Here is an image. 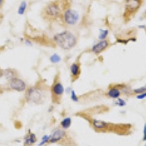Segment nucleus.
<instances>
[{
  "label": "nucleus",
  "instance_id": "obj_19",
  "mask_svg": "<svg viewBox=\"0 0 146 146\" xmlns=\"http://www.w3.org/2000/svg\"><path fill=\"white\" fill-rule=\"evenodd\" d=\"M143 140L146 141V132L144 133V137H143Z\"/></svg>",
  "mask_w": 146,
  "mask_h": 146
},
{
  "label": "nucleus",
  "instance_id": "obj_6",
  "mask_svg": "<svg viewBox=\"0 0 146 146\" xmlns=\"http://www.w3.org/2000/svg\"><path fill=\"white\" fill-rule=\"evenodd\" d=\"M64 94V88L62 80L60 71L55 74L51 85L50 86V101L54 105H59L62 103Z\"/></svg>",
  "mask_w": 146,
  "mask_h": 146
},
{
  "label": "nucleus",
  "instance_id": "obj_14",
  "mask_svg": "<svg viewBox=\"0 0 146 146\" xmlns=\"http://www.w3.org/2000/svg\"><path fill=\"white\" fill-rule=\"evenodd\" d=\"M72 123V120L70 118H66L64 119H63L60 123V126H61V128L64 129H67L70 127Z\"/></svg>",
  "mask_w": 146,
  "mask_h": 146
},
{
  "label": "nucleus",
  "instance_id": "obj_20",
  "mask_svg": "<svg viewBox=\"0 0 146 146\" xmlns=\"http://www.w3.org/2000/svg\"><path fill=\"white\" fill-rule=\"evenodd\" d=\"M145 132H146V124L145 125V126H144V129H143V133H145Z\"/></svg>",
  "mask_w": 146,
  "mask_h": 146
},
{
  "label": "nucleus",
  "instance_id": "obj_11",
  "mask_svg": "<svg viewBox=\"0 0 146 146\" xmlns=\"http://www.w3.org/2000/svg\"><path fill=\"white\" fill-rule=\"evenodd\" d=\"M81 56H78L75 61L70 65V80L72 83H74L78 80L80 78L82 73L81 69V62H80Z\"/></svg>",
  "mask_w": 146,
  "mask_h": 146
},
{
  "label": "nucleus",
  "instance_id": "obj_9",
  "mask_svg": "<svg viewBox=\"0 0 146 146\" xmlns=\"http://www.w3.org/2000/svg\"><path fill=\"white\" fill-rule=\"evenodd\" d=\"M131 90L128 89V87L126 84L121 83H110L108 86L105 96L107 98L113 99V100H118L120 96L123 94L129 95L131 93Z\"/></svg>",
  "mask_w": 146,
  "mask_h": 146
},
{
  "label": "nucleus",
  "instance_id": "obj_10",
  "mask_svg": "<svg viewBox=\"0 0 146 146\" xmlns=\"http://www.w3.org/2000/svg\"><path fill=\"white\" fill-rule=\"evenodd\" d=\"M27 83L23 80L19 76H16L12 78L10 80H7V83L4 86L3 90H12L18 92H22L27 90Z\"/></svg>",
  "mask_w": 146,
  "mask_h": 146
},
{
  "label": "nucleus",
  "instance_id": "obj_3",
  "mask_svg": "<svg viewBox=\"0 0 146 146\" xmlns=\"http://www.w3.org/2000/svg\"><path fill=\"white\" fill-rule=\"evenodd\" d=\"M52 40L55 46H58L64 50H71L78 42V36L69 30H64L54 35Z\"/></svg>",
  "mask_w": 146,
  "mask_h": 146
},
{
  "label": "nucleus",
  "instance_id": "obj_15",
  "mask_svg": "<svg viewBox=\"0 0 146 146\" xmlns=\"http://www.w3.org/2000/svg\"><path fill=\"white\" fill-rule=\"evenodd\" d=\"M146 92V86L141 87V88H136V89H134L131 91V94H141L145 93Z\"/></svg>",
  "mask_w": 146,
  "mask_h": 146
},
{
  "label": "nucleus",
  "instance_id": "obj_17",
  "mask_svg": "<svg viewBox=\"0 0 146 146\" xmlns=\"http://www.w3.org/2000/svg\"><path fill=\"white\" fill-rule=\"evenodd\" d=\"M145 97H146V92L141 94L137 95V98L139 99V100H143V99L145 98Z\"/></svg>",
  "mask_w": 146,
  "mask_h": 146
},
{
  "label": "nucleus",
  "instance_id": "obj_13",
  "mask_svg": "<svg viewBox=\"0 0 146 146\" xmlns=\"http://www.w3.org/2000/svg\"><path fill=\"white\" fill-rule=\"evenodd\" d=\"M36 142H37V138L35 134L29 129L23 138V146H35Z\"/></svg>",
  "mask_w": 146,
  "mask_h": 146
},
{
  "label": "nucleus",
  "instance_id": "obj_1",
  "mask_svg": "<svg viewBox=\"0 0 146 146\" xmlns=\"http://www.w3.org/2000/svg\"><path fill=\"white\" fill-rule=\"evenodd\" d=\"M75 116L83 118L87 121L90 127L96 133L115 134L121 136H127L132 132V125L126 123H113L103 120L96 119L85 110L75 113Z\"/></svg>",
  "mask_w": 146,
  "mask_h": 146
},
{
  "label": "nucleus",
  "instance_id": "obj_18",
  "mask_svg": "<svg viewBox=\"0 0 146 146\" xmlns=\"http://www.w3.org/2000/svg\"><path fill=\"white\" fill-rule=\"evenodd\" d=\"M4 3H5V0H0V9L3 7Z\"/></svg>",
  "mask_w": 146,
  "mask_h": 146
},
{
  "label": "nucleus",
  "instance_id": "obj_16",
  "mask_svg": "<svg viewBox=\"0 0 146 146\" xmlns=\"http://www.w3.org/2000/svg\"><path fill=\"white\" fill-rule=\"evenodd\" d=\"M26 8H27V4H26L25 2H23L21 4L19 9H18V13L20 15H23L24 13V12H25Z\"/></svg>",
  "mask_w": 146,
  "mask_h": 146
},
{
  "label": "nucleus",
  "instance_id": "obj_12",
  "mask_svg": "<svg viewBox=\"0 0 146 146\" xmlns=\"http://www.w3.org/2000/svg\"><path fill=\"white\" fill-rule=\"evenodd\" d=\"M112 45V42L110 39H105V40H102L97 43L94 44L93 46L90 48L89 52L90 53H94V55H100L102 53L108 49Z\"/></svg>",
  "mask_w": 146,
  "mask_h": 146
},
{
  "label": "nucleus",
  "instance_id": "obj_7",
  "mask_svg": "<svg viewBox=\"0 0 146 146\" xmlns=\"http://www.w3.org/2000/svg\"><path fill=\"white\" fill-rule=\"evenodd\" d=\"M48 144L56 143L62 146H76L74 139L70 136L68 132L61 127L56 128L53 134L48 137Z\"/></svg>",
  "mask_w": 146,
  "mask_h": 146
},
{
  "label": "nucleus",
  "instance_id": "obj_2",
  "mask_svg": "<svg viewBox=\"0 0 146 146\" xmlns=\"http://www.w3.org/2000/svg\"><path fill=\"white\" fill-rule=\"evenodd\" d=\"M50 94V86L46 80L40 78L33 85L27 87L24 94V101L29 104L42 105L45 103Z\"/></svg>",
  "mask_w": 146,
  "mask_h": 146
},
{
  "label": "nucleus",
  "instance_id": "obj_5",
  "mask_svg": "<svg viewBox=\"0 0 146 146\" xmlns=\"http://www.w3.org/2000/svg\"><path fill=\"white\" fill-rule=\"evenodd\" d=\"M62 13L60 21L64 27L69 28L78 23L79 15L75 10L71 9V0H62Z\"/></svg>",
  "mask_w": 146,
  "mask_h": 146
},
{
  "label": "nucleus",
  "instance_id": "obj_4",
  "mask_svg": "<svg viewBox=\"0 0 146 146\" xmlns=\"http://www.w3.org/2000/svg\"><path fill=\"white\" fill-rule=\"evenodd\" d=\"M62 0H54L47 4L41 11L42 20L49 23H53L60 20L62 13Z\"/></svg>",
  "mask_w": 146,
  "mask_h": 146
},
{
  "label": "nucleus",
  "instance_id": "obj_8",
  "mask_svg": "<svg viewBox=\"0 0 146 146\" xmlns=\"http://www.w3.org/2000/svg\"><path fill=\"white\" fill-rule=\"evenodd\" d=\"M143 0H126L124 12L123 13V21L127 23L135 16L143 5Z\"/></svg>",
  "mask_w": 146,
  "mask_h": 146
}]
</instances>
